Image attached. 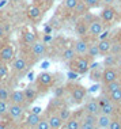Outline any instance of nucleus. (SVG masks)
Wrapping results in <instances>:
<instances>
[{"instance_id": "f257e3e1", "label": "nucleus", "mask_w": 121, "mask_h": 129, "mask_svg": "<svg viewBox=\"0 0 121 129\" xmlns=\"http://www.w3.org/2000/svg\"><path fill=\"white\" fill-rule=\"evenodd\" d=\"M65 88H67L68 94H70L71 102L75 105H82L84 102L86 96H87V92H88L86 90V87H83L82 84H76V83H70Z\"/></svg>"}, {"instance_id": "f03ea898", "label": "nucleus", "mask_w": 121, "mask_h": 129, "mask_svg": "<svg viewBox=\"0 0 121 129\" xmlns=\"http://www.w3.org/2000/svg\"><path fill=\"white\" fill-rule=\"evenodd\" d=\"M90 65H91V61L86 56H76L70 62V69L75 71L79 75H86L90 71Z\"/></svg>"}, {"instance_id": "7ed1b4c3", "label": "nucleus", "mask_w": 121, "mask_h": 129, "mask_svg": "<svg viewBox=\"0 0 121 129\" xmlns=\"http://www.w3.org/2000/svg\"><path fill=\"white\" fill-rule=\"evenodd\" d=\"M105 30V22L101 19V16H95V19L88 25V38L91 41H98V37Z\"/></svg>"}, {"instance_id": "20e7f679", "label": "nucleus", "mask_w": 121, "mask_h": 129, "mask_svg": "<svg viewBox=\"0 0 121 129\" xmlns=\"http://www.w3.org/2000/svg\"><path fill=\"white\" fill-rule=\"evenodd\" d=\"M54 83V75L50 72H41L36 78V86L38 88H49Z\"/></svg>"}, {"instance_id": "39448f33", "label": "nucleus", "mask_w": 121, "mask_h": 129, "mask_svg": "<svg viewBox=\"0 0 121 129\" xmlns=\"http://www.w3.org/2000/svg\"><path fill=\"white\" fill-rule=\"evenodd\" d=\"M120 79V72L118 68L116 67H105L103 68V75H102V84H108L110 82Z\"/></svg>"}, {"instance_id": "423d86ee", "label": "nucleus", "mask_w": 121, "mask_h": 129, "mask_svg": "<svg viewBox=\"0 0 121 129\" xmlns=\"http://www.w3.org/2000/svg\"><path fill=\"white\" fill-rule=\"evenodd\" d=\"M116 16H117V11H116V8L113 6H103L102 7V11H101V19L105 22V25L106 23H113L114 22V19H116Z\"/></svg>"}, {"instance_id": "0eeeda50", "label": "nucleus", "mask_w": 121, "mask_h": 129, "mask_svg": "<svg viewBox=\"0 0 121 129\" xmlns=\"http://www.w3.org/2000/svg\"><path fill=\"white\" fill-rule=\"evenodd\" d=\"M14 58H15V49H14V46L12 45H4L0 49V61L8 64Z\"/></svg>"}, {"instance_id": "6e6552de", "label": "nucleus", "mask_w": 121, "mask_h": 129, "mask_svg": "<svg viewBox=\"0 0 121 129\" xmlns=\"http://www.w3.org/2000/svg\"><path fill=\"white\" fill-rule=\"evenodd\" d=\"M11 67L16 74H23V72H26L29 69V62H27V60L25 57L18 56V57H15L11 61Z\"/></svg>"}, {"instance_id": "1a4fd4ad", "label": "nucleus", "mask_w": 121, "mask_h": 129, "mask_svg": "<svg viewBox=\"0 0 121 129\" xmlns=\"http://www.w3.org/2000/svg\"><path fill=\"white\" fill-rule=\"evenodd\" d=\"M88 46H90V41H88V37L86 38H79L74 42V49L76 52L78 56H86L87 54V50H88Z\"/></svg>"}, {"instance_id": "9d476101", "label": "nucleus", "mask_w": 121, "mask_h": 129, "mask_svg": "<svg viewBox=\"0 0 121 129\" xmlns=\"http://www.w3.org/2000/svg\"><path fill=\"white\" fill-rule=\"evenodd\" d=\"M83 111H84V113L94 114V116L101 114V106H99L97 98H91V99H88L87 102H84V105H83Z\"/></svg>"}, {"instance_id": "9b49d317", "label": "nucleus", "mask_w": 121, "mask_h": 129, "mask_svg": "<svg viewBox=\"0 0 121 129\" xmlns=\"http://www.w3.org/2000/svg\"><path fill=\"white\" fill-rule=\"evenodd\" d=\"M30 52L34 56V58H42L46 54V44L42 42V41H36L30 46Z\"/></svg>"}, {"instance_id": "f8f14e48", "label": "nucleus", "mask_w": 121, "mask_h": 129, "mask_svg": "<svg viewBox=\"0 0 121 129\" xmlns=\"http://www.w3.org/2000/svg\"><path fill=\"white\" fill-rule=\"evenodd\" d=\"M42 14H44V10L41 8L40 6H37V4H30L29 7H27V10H26L27 18H29L30 20H33V22L40 20L41 16H42Z\"/></svg>"}, {"instance_id": "ddd939ff", "label": "nucleus", "mask_w": 121, "mask_h": 129, "mask_svg": "<svg viewBox=\"0 0 121 129\" xmlns=\"http://www.w3.org/2000/svg\"><path fill=\"white\" fill-rule=\"evenodd\" d=\"M8 114L11 116L12 120L20 121V118L25 114V105H16V103H10Z\"/></svg>"}, {"instance_id": "4468645a", "label": "nucleus", "mask_w": 121, "mask_h": 129, "mask_svg": "<svg viewBox=\"0 0 121 129\" xmlns=\"http://www.w3.org/2000/svg\"><path fill=\"white\" fill-rule=\"evenodd\" d=\"M97 44H98V48H99L101 54L106 56V54H109L110 52H112V48H113L114 41H113V38H108V40H98Z\"/></svg>"}, {"instance_id": "2eb2a0df", "label": "nucleus", "mask_w": 121, "mask_h": 129, "mask_svg": "<svg viewBox=\"0 0 121 129\" xmlns=\"http://www.w3.org/2000/svg\"><path fill=\"white\" fill-rule=\"evenodd\" d=\"M75 33L79 36V38H86L88 36V25L82 18H79L75 23Z\"/></svg>"}, {"instance_id": "dca6fc26", "label": "nucleus", "mask_w": 121, "mask_h": 129, "mask_svg": "<svg viewBox=\"0 0 121 129\" xmlns=\"http://www.w3.org/2000/svg\"><path fill=\"white\" fill-rule=\"evenodd\" d=\"M103 64L98 65L95 68H91L88 71V76H90V80L94 83H101L102 82V75H103Z\"/></svg>"}, {"instance_id": "f3484780", "label": "nucleus", "mask_w": 121, "mask_h": 129, "mask_svg": "<svg viewBox=\"0 0 121 129\" xmlns=\"http://www.w3.org/2000/svg\"><path fill=\"white\" fill-rule=\"evenodd\" d=\"M10 103H16V105H26V98L23 90H14L10 94Z\"/></svg>"}, {"instance_id": "a211bd4d", "label": "nucleus", "mask_w": 121, "mask_h": 129, "mask_svg": "<svg viewBox=\"0 0 121 129\" xmlns=\"http://www.w3.org/2000/svg\"><path fill=\"white\" fill-rule=\"evenodd\" d=\"M23 92H25V98H26V105H30L33 103L34 101L38 98V88H36V87L33 86H29L26 87L25 90H23Z\"/></svg>"}, {"instance_id": "6ab92c4d", "label": "nucleus", "mask_w": 121, "mask_h": 129, "mask_svg": "<svg viewBox=\"0 0 121 129\" xmlns=\"http://www.w3.org/2000/svg\"><path fill=\"white\" fill-rule=\"evenodd\" d=\"M46 118H48V121H49V125H50L52 129H60V128L65 124L64 121L60 118V116H58L57 113H50V114H48Z\"/></svg>"}, {"instance_id": "aec40b11", "label": "nucleus", "mask_w": 121, "mask_h": 129, "mask_svg": "<svg viewBox=\"0 0 121 129\" xmlns=\"http://www.w3.org/2000/svg\"><path fill=\"white\" fill-rule=\"evenodd\" d=\"M112 118L110 116H106V114H98L97 116V126H98V129H109V125L110 122H112Z\"/></svg>"}, {"instance_id": "412c9836", "label": "nucleus", "mask_w": 121, "mask_h": 129, "mask_svg": "<svg viewBox=\"0 0 121 129\" xmlns=\"http://www.w3.org/2000/svg\"><path fill=\"white\" fill-rule=\"evenodd\" d=\"M98 56H102L101 54V52H99V48H98V44L97 42H90V46H88V50H87V54H86V57L88 58L90 61H94Z\"/></svg>"}, {"instance_id": "4be33fe9", "label": "nucleus", "mask_w": 121, "mask_h": 129, "mask_svg": "<svg viewBox=\"0 0 121 129\" xmlns=\"http://www.w3.org/2000/svg\"><path fill=\"white\" fill-rule=\"evenodd\" d=\"M90 11V8L87 6H86V3L83 2V0H79L76 7L74 8V11H72V15H75L76 18H82L83 15H86Z\"/></svg>"}, {"instance_id": "5701e85b", "label": "nucleus", "mask_w": 121, "mask_h": 129, "mask_svg": "<svg viewBox=\"0 0 121 129\" xmlns=\"http://www.w3.org/2000/svg\"><path fill=\"white\" fill-rule=\"evenodd\" d=\"M41 120H42V116H41V114H34V113H32V111H30V113L27 114L26 120H25V124L36 129V126L40 124Z\"/></svg>"}, {"instance_id": "b1692460", "label": "nucleus", "mask_w": 121, "mask_h": 129, "mask_svg": "<svg viewBox=\"0 0 121 129\" xmlns=\"http://www.w3.org/2000/svg\"><path fill=\"white\" fill-rule=\"evenodd\" d=\"M118 62H120V58L113 53H109V54L103 56V61H102L103 67H117Z\"/></svg>"}, {"instance_id": "393cba45", "label": "nucleus", "mask_w": 121, "mask_h": 129, "mask_svg": "<svg viewBox=\"0 0 121 129\" xmlns=\"http://www.w3.org/2000/svg\"><path fill=\"white\" fill-rule=\"evenodd\" d=\"M76 56L78 54H76V52H75L74 46H68V48H65V49L61 52V60L65 61V62H71Z\"/></svg>"}, {"instance_id": "a878e982", "label": "nucleus", "mask_w": 121, "mask_h": 129, "mask_svg": "<svg viewBox=\"0 0 121 129\" xmlns=\"http://www.w3.org/2000/svg\"><path fill=\"white\" fill-rule=\"evenodd\" d=\"M121 88V82H120V79L118 80H114V82H110L108 83V84H102V88H101V91L103 92H106V94H112V92H114L116 90H118Z\"/></svg>"}, {"instance_id": "bb28decb", "label": "nucleus", "mask_w": 121, "mask_h": 129, "mask_svg": "<svg viewBox=\"0 0 121 129\" xmlns=\"http://www.w3.org/2000/svg\"><path fill=\"white\" fill-rule=\"evenodd\" d=\"M61 106H64L63 98H57V96H54V98L49 102V106H48V110H49V113H48V114H50V113H56V111L60 109Z\"/></svg>"}, {"instance_id": "cd10ccee", "label": "nucleus", "mask_w": 121, "mask_h": 129, "mask_svg": "<svg viewBox=\"0 0 121 129\" xmlns=\"http://www.w3.org/2000/svg\"><path fill=\"white\" fill-rule=\"evenodd\" d=\"M36 41H38V40H37V36H36V33H34V31L26 30L25 33H23V42H25L26 45L32 46V45L36 42Z\"/></svg>"}, {"instance_id": "c85d7f7f", "label": "nucleus", "mask_w": 121, "mask_h": 129, "mask_svg": "<svg viewBox=\"0 0 121 129\" xmlns=\"http://www.w3.org/2000/svg\"><path fill=\"white\" fill-rule=\"evenodd\" d=\"M56 113L58 114V116H60V118L64 121V122H65V121L70 120V117L72 116V110H71L68 106H65V105H64V106H61L60 109H58V110L56 111Z\"/></svg>"}, {"instance_id": "c756f323", "label": "nucleus", "mask_w": 121, "mask_h": 129, "mask_svg": "<svg viewBox=\"0 0 121 129\" xmlns=\"http://www.w3.org/2000/svg\"><path fill=\"white\" fill-rule=\"evenodd\" d=\"M78 2L79 0H64L63 2V7L67 11H70L71 14H72V11H74V8L76 7V4H78Z\"/></svg>"}, {"instance_id": "7c9ffc66", "label": "nucleus", "mask_w": 121, "mask_h": 129, "mask_svg": "<svg viewBox=\"0 0 121 129\" xmlns=\"http://www.w3.org/2000/svg\"><path fill=\"white\" fill-rule=\"evenodd\" d=\"M10 94H11V91L6 86H0V99L10 102Z\"/></svg>"}, {"instance_id": "2f4dec72", "label": "nucleus", "mask_w": 121, "mask_h": 129, "mask_svg": "<svg viewBox=\"0 0 121 129\" xmlns=\"http://www.w3.org/2000/svg\"><path fill=\"white\" fill-rule=\"evenodd\" d=\"M86 3V6L88 7L90 10L98 8V7H102V0H83Z\"/></svg>"}, {"instance_id": "473e14b6", "label": "nucleus", "mask_w": 121, "mask_h": 129, "mask_svg": "<svg viewBox=\"0 0 121 129\" xmlns=\"http://www.w3.org/2000/svg\"><path fill=\"white\" fill-rule=\"evenodd\" d=\"M8 109H10V102L0 99V117H4L6 114H8Z\"/></svg>"}, {"instance_id": "72a5a7b5", "label": "nucleus", "mask_w": 121, "mask_h": 129, "mask_svg": "<svg viewBox=\"0 0 121 129\" xmlns=\"http://www.w3.org/2000/svg\"><path fill=\"white\" fill-rule=\"evenodd\" d=\"M110 101L114 102V103H117V105H121V88L116 90L114 92L110 94Z\"/></svg>"}, {"instance_id": "f704fd0d", "label": "nucleus", "mask_w": 121, "mask_h": 129, "mask_svg": "<svg viewBox=\"0 0 121 129\" xmlns=\"http://www.w3.org/2000/svg\"><path fill=\"white\" fill-rule=\"evenodd\" d=\"M10 71H8V65L6 64V62H2L0 64V80L6 79L7 76H8Z\"/></svg>"}, {"instance_id": "c9c22d12", "label": "nucleus", "mask_w": 121, "mask_h": 129, "mask_svg": "<svg viewBox=\"0 0 121 129\" xmlns=\"http://www.w3.org/2000/svg\"><path fill=\"white\" fill-rule=\"evenodd\" d=\"M109 129H121V117H113Z\"/></svg>"}, {"instance_id": "e433bc0d", "label": "nucleus", "mask_w": 121, "mask_h": 129, "mask_svg": "<svg viewBox=\"0 0 121 129\" xmlns=\"http://www.w3.org/2000/svg\"><path fill=\"white\" fill-rule=\"evenodd\" d=\"M36 129H52L49 125V121H48L46 117H42V120L40 121V124L36 126Z\"/></svg>"}, {"instance_id": "4c0bfd02", "label": "nucleus", "mask_w": 121, "mask_h": 129, "mask_svg": "<svg viewBox=\"0 0 121 129\" xmlns=\"http://www.w3.org/2000/svg\"><path fill=\"white\" fill-rule=\"evenodd\" d=\"M95 16H97V15H94V14H91V12L88 11L87 14H86V15H83V16H82V19L84 20V22L87 23V25H90V23H91L93 20L95 19Z\"/></svg>"}, {"instance_id": "58836bf2", "label": "nucleus", "mask_w": 121, "mask_h": 129, "mask_svg": "<svg viewBox=\"0 0 121 129\" xmlns=\"http://www.w3.org/2000/svg\"><path fill=\"white\" fill-rule=\"evenodd\" d=\"M80 129H98V126H97V124H91V122H87V121H82Z\"/></svg>"}, {"instance_id": "ea45409f", "label": "nucleus", "mask_w": 121, "mask_h": 129, "mask_svg": "<svg viewBox=\"0 0 121 129\" xmlns=\"http://www.w3.org/2000/svg\"><path fill=\"white\" fill-rule=\"evenodd\" d=\"M67 91V88L65 87H57V88H54V96H57V98H63L64 92Z\"/></svg>"}, {"instance_id": "a19ab883", "label": "nucleus", "mask_w": 121, "mask_h": 129, "mask_svg": "<svg viewBox=\"0 0 121 129\" xmlns=\"http://www.w3.org/2000/svg\"><path fill=\"white\" fill-rule=\"evenodd\" d=\"M108 38H112V33L109 30H103L101 34H99L98 40H108Z\"/></svg>"}, {"instance_id": "79ce46f5", "label": "nucleus", "mask_w": 121, "mask_h": 129, "mask_svg": "<svg viewBox=\"0 0 121 129\" xmlns=\"http://www.w3.org/2000/svg\"><path fill=\"white\" fill-rule=\"evenodd\" d=\"M67 76H68V79H70V80H75V79H78V76H80V75L76 74L75 71H72V69H70V72L67 74Z\"/></svg>"}, {"instance_id": "37998d69", "label": "nucleus", "mask_w": 121, "mask_h": 129, "mask_svg": "<svg viewBox=\"0 0 121 129\" xmlns=\"http://www.w3.org/2000/svg\"><path fill=\"white\" fill-rule=\"evenodd\" d=\"M32 113H34V114H42V107L34 106L33 109H32Z\"/></svg>"}, {"instance_id": "c03bdc74", "label": "nucleus", "mask_w": 121, "mask_h": 129, "mask_svg": "<svg viewBox=\"0 0 121 129\" xmlns=\"http://www.w3.org/2000/svg\"><path fill=\"white\" fill-rule=\"evenodd\" d=\"M6 36V30H4V25L3 23H0V38H3Z\"/></svg>"}, {"instance_id": "a18cd8bd", "label": "nucleus", "mask_w": 121, "mask_h": 129, "mask_svg": "<svg viewBox=\"0 0 121 129\" xmlns=\"http://www.w3.org/2000/svg\"><path fill=\"white\" fill-rule=\"evenodd\" d=\"M114 0H102V7L103 6H113Z\"/></svg>"}, {"instance_id": "49530a36", "label": "nucleus", "mask_w": 121, "mask_h": 129, "mask_svg": "<svg viewBox=\"0 0 121 129\" xmlns=\"http://www.w3.org/2000/svg\"><path fill=\"white\" fill-rule=\"evenodd\" d=\"M99 90V84L98 86H94V87H91V90H90V92H95V91H98Z\"/></svg>"}, {"instance_id": "de8ad7c7", "label": "nucleus", "mask_w": 121, "mask_h": 129, "mask_svg": "<svg viewBox=\"0 0 121 129\" xmlns=\"http://www.w3.org/2000/svg\"><path fill=\"white\" fill-rule=\"evenodd\" d=\"M8 126H7L6 124H3V122H0V129H7Z\"/></svg>"}, {"instance_id": "09e8293b", "label": "nucleus", "mask_w": 121, "mask_h": 129, "mask_svg": "<svg viewBox=\"0 0 121 129\" xmlns=\"http://www.w3.org/2000/svg\"><path fill=\"white\" fill-rule=\"evenodd\" d=\"M20 129H34V128H32V126H29V125H26V124H25V125H23V126L20 128Z\"/></svg>"}, {"instance_id": "8fccbe9b", "label": "nucleus", "mask_w": 121, "mask_h": 129, "mask_svg": "<svg viewBox=\"0 0 121 129\" xmlns=\"http://www.w3.org/2000/svg\"><path fill=\"white\" fill-rule=\"evenodd\" d=\"M7 129H20L19 126H16V125H11V126H8Z\"/></svg>"}, {"instance_id": "3c124183", "label": "nucleus", "mask_w": 121, "mask_h": 129, "mask_svg": "<svg viewBox=\"0 0 121 129\" xmlns=\"http://www.w3.org/2000/svg\"><path fill=\"white\" fill-rule=\"evenodd\" d=\"M34 79V74H33V72H30V74H29V80H33Z\"/></svg>"}, {"instance_id": "603ef678", "label": "nucleus", "mask_w": 121, "mask_h": 129, "mask_svg": "<svg viewBox=\"0 0 121 129\" xmlns=\"http://www.w3.org/2000/svg\"><path fill=\"white\" fill-rule=\"evenodd\" d=\"M60 129H68V126H67V124H64V125H63V126H61Z\"/></svg>"}, {"instance_id": "864d4df0", "label": "nucleus", "mask_w": 121, "mask_h": 129, "mask_svg": "<svg viewBox=\"0 0 121 129\" xmlns=\"http://www.w3.org/2000/svg\"><path fill=\"white\" fill-rule=\"evenodd\" d=\"M118 72H120V78H121V64H120V67H118Z\"/></svg>"}, {"instance_id": "5fc2aeb1", "label": "nucleus", "mask_w": 121, "mask_h": 129, "mask_svg": "<svg viewBox=\"0 0 121 129\" xmlns=\"http://www.w3.org/2000/svg\"><path fill=\"white\" fill-rule=\"evenodd\" d=\"M120 82H121V78H120Z\"/></svg>"}, {"instance_id": "6e6d98bb", "label": "nucleus", "mask_w": 121, "mask_h": 129, "mask_svg": "<svg viewBox=\"0 0 121 129\" xmlns=\"http://www.w3.org/2000/svg\"><path fill=\"white\" fill-rule=\"evenodd\" d=\"M0 64H2V61H0Z\"/></svg>"}]
</instances>
